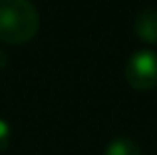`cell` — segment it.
Instances as JSON below:
<instances>
[{"instance_id":"6da1fadb","label":"cell","mask_w":157,"mask_h":155,"mask_svg":"<svg viewBox=\"0 0 157 155\" xmlns=\"http://www.w3.org/2000/svg\"><path fill=\"white\" fill-rule=\"evenodd\" d=\"M40 14L30 0H0V42L22 46L36 38Z\"/></svg>"},{"instance_id":"7a4b0ae2","label":"cell","mask_w":157,"mask_h":155,"mask_svg":"<svg viewBox=\"0 0 157 155\" xmlns=\"http://www.w3.org/2000/svg\"><path fill=\"white\" fill-rule=\"evenodd\" d=\"M125 81L137 92L157 88V54L151 50H137L123 68Z\"/></svg>"},{"instance_id":"3957f363","label":"cell","mask_w":157,"mask_h":155,"mask_svg":"<svg viewBox=\"0 0 157 155\" xmlns=\"http://www.w3.org/2000/svg\"><path fill=\"white\" fill-rule=\"evenodd\" d=\"M133 32L141 42L145 44H157V10L145 8L135 16Z\"/></svg>"},{"instance_id":"277c9868","label":"cell","mask_w":157,"mask_h":155,"mask_svg":"<svg viewBox=\"0 0 157 155\" xmlns=\"http://www.w3.org/2000/svg\"><path fill=\"white\" fill-rule=\"evenodd\" d=\"M104 155H143V151L135 139H131L127 135H119V137H113L105 145Z\"/></svg>"},{"instance_id":"5b68a950","label":"cell","mask_w":157,"mask_h":155,"mask_svg":"<svg viewBox=\"0 0 157 155\" xmlns=\"http://www.w3.org/2000/svg\"><path fill=\"white\" fill-rule=\"evenodd\" d=\"M10 141H12V131H10V125H8L4 119H0V153L8 149Z\"/></svg>"},{"instance_id":"8992f818","label":"cell","mask_w":157,"mask_h":155,"mask_svg":"<svg viewBox=\"0 0 157 155\" xmlns=\"http://www.w3.org/2000/svg\"><path fill=\"white\" fill-rule=\"evenodd\" d=\"M6 64H8V54L2 50V48H0V70H2V68H6Z\"/></svg>"}]
</instances>
